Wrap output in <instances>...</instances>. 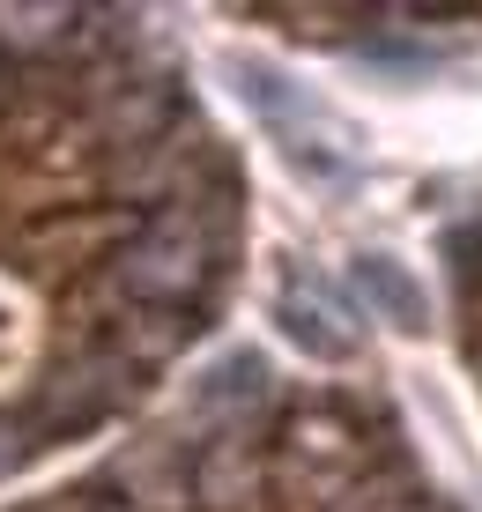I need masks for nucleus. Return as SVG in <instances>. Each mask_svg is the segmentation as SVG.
Masks as SVG:
<instances>
[{"label":"nucleus","mask_w":482,"mask_h":512,"mask_svg":"<svg viewBox=\"0 0 482 512\" xmlns=\"http://www.w3.org/2000/svg\"><path fill=\"white\" fill-rule=\"evenodd\" d=\"M119 290L149 297V305H178V297L208 290V275H216V238H208V216L201 208H178V216L149 223L127 253L112 260Z\"/></svg>","instance_id":"obj_1"},{"label":"nucleus","mask_w":482,"mask_h":512,"mask_svg":"<svg viewBox=\"0 0 482 512\" xmlns=\"http://www.w3.org/2000/svg\"><path fill=\"white\" fill-rule=\"evenodd\" d=\"M127 394H134V364L119 357V349H104V357H75L67 372L45 379L38 431H89V423H104Z\"/></svg>","instance_id":"obj_2"},{"label":"nucleus","mask_w":482,"mask_h":512,"mask_svg":"<svg viewBox=\"0 0 482 512\" xmlns=\"http://www.w3.org/2000/svg\"><path fill=\"white\" fill-rule=\"evenodd\" d=\"M112 483L134 498V512H186L193 505V461L164 438H141V446L119 453Z\"/></svg>","instance_id":"obj_3"},{"label":"nucleus","mask_w":482,"mask_h":512,"mask_svg":"<svg viewBox=\"0 0 482 512\" xmlns=\"http://www.w3.org/2000/svg\"><path fill=\"white\" fill-rule=\"evenodd\" d=\"M253 498H260V453H253V438H245V423H238V431H223L216 446L193 461V505L245 512Z\"/></svg>","instance_id":"obj_4"},{"label":"nucleus","mask_w":482,"mask_h":512,"mask_svg":"<svg viewBox=\"0 0 482 512\" xmlns=\"http://www.w3.org/2000/svg\"><path fill=\"white\" fill-rule=\"evenodd\" d=\"M260 394H267V364L253 357V349H230V357L208 372L201 386H193V401H186V416H216L223 431H238V416L245 409H260Z\"/></svg>","instance_id":"obj_5"},{"label":"nucleus","mask_w":482,"mask_h":512,"mask_svg":"<svg viewBox=\"0 0 482 512\" xmlns=\"http://www.w3.org/2000/svg\"><path fill=\"white\" fill-rule=\"evenodd\" d=\"M349 275H356V290H364L371 305H379L386 320L401 327V334H423V327H431V297H423V282L408 275L401 260H386V253H364Z\"/></svg>","instance_id":"obj_6"},{"label":"nucleus","mask_w":482,"mask_h":512,"mask_svg":"<svg viewBox=\"0 0 482 512\" xmlns=\"http://www.w3.org/2000/svg\"><path fill=\"white\" fill-rule=\"evenodd\" d=\"M275 320H282V334H290V342L305 349V357H319V364H342V357H356V334H349V327H334V312L319 305L305 282H297V290L275 305Z\"/></svg>","instance_id":"obj_7"},{"label":"nucleus","mask_w":482,"mask_h":512,"mask_svg":"<svg viewBox=\"0 0 482 512\" xmlns=\"http://www.w3.org/2000/svg\"><path fill=\"white\" fill-rule=\"evenodd\" d=\"M75 23V8H0V38L8 45H52Z\"/></svg>","instance_id":"obj_8"},{"label":"nucleus","mask_w":482,"mask_h":512,"mask_svg":"<svg viewBox=\"0 0 482 512\" xmlns=\"http://www.w3.org/2000/svg\"><path fill=\"white\" fill-rule=\"evenodd\" d=\"M23 446H30V438H15V431H0V475H8L15 461H23Z\"/></svg>","instance_id":"obj_9"}]
</instances>
